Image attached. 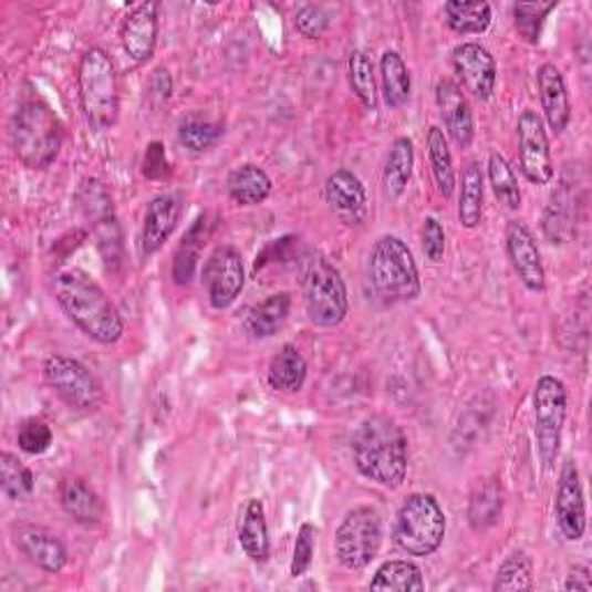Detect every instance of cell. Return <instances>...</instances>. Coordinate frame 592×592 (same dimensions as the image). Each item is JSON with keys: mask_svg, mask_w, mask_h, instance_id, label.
Listing matches in <instances>:
<instances>
[{"mask_svg": "<svg viewBox=\"0 0 592 592\" xmlns=\"http://www.w3.org/2000/svg\"><path fill=\"white\" fill-rule=\"evenodd\" d=\"M61 311L74 326L100 345H114L123 336V320L112 299L82 269H63L51 282Z\"/></svg>", "mask_w": 592, "mask_h": 592, "instance_id": "cell-1", "label": "cell"}, {"mask_svg": "<svg viewBox=\"0 0 592 592\" xmlns=\"http://www.w3.org/2000/svg\"><path fill=\"white\" fill-rule=\"evenodd\" d=\"M352 458L366 479L398 488L407 475V437L403 428L384 415L366 417L352 435Z\"/></svg>", "mask_w": 592, "mask_h": 592, "instance_id": "cell-2", "label": "cell"}, {"mask_svg": "<svg viewBox=\"0 0 592 592\" xmlns=\"http://www.w3.org/2000/svg\"><path fill=\"white\" fill-rule=\"evenodd\" d=\"M10 142L17 160L29 169L54 165L63 146V125L46 102L25 100L12 116Z\"/></svg>", "mask_w": 592, "mask_h": 592, "instance_id": "cell-3", "label": "cell"}, {"mask_svg": "<svg viewBox=\"0 0 592 592\" xmlns=\"http://www.w3.org/2000/svg\"><path fill=\"white\" fill-rule=\"evenodd\" d=\"M76 91H80V105L91 131H112L121 112V91L116 65L105 49L91 46L84 51L80 70H76Z\"/></svg>", "mask_w": 592, "mask_h": 592, "instance_id": "cell-4", "label": "cell"}, {"mask_svg": "<svg viewBox=\"0 0 592 592\" xmlns=\"http://www.w3.org/2000/svg\"><path fill=\"white\" fill-rule=\"evenodd\" d=\"M368 280L375 294L387 303L415 301L422 294L415 255L398 237H380L368 255Z\"/></svg>", "mask_w": 592, "mask_h": 592, "instance_id": "cell-5", "label": "cell"}, {"mask_svg": "<svg viewBox=\"0 0 592 592\" xmlns=\"http://www.w3.org/2000/svg\"><path fill=\"white\" fill-rule=\"evenodd\" d=\"M301 290L308 320L315 326H339L350 311L347 288L341 271L324 255L305 257L301 267Z\"/></svg>", "mask_w": 592, "mask_h": 592, "instance_id": "cell-6", "label": "cell"}, {"mask_svg": "<svg viewBox=\"0 0 592 592\" xmlns=\"http://www.w3.org/2000/svg\"><path fill=\"white\" fill-rule=\"evenodd\" d=\"M447 519L440 502L430 494H412L396 513L394 542L415 558H428L445 542Z\"/></svg>", "mask_w": 592, "mask_h": 592, "instance_id": "cell-7", "label": "cell"}, {"mask_svg": "<svg viewBox=\"0 0 592 592\" xmlns=\"http://www.w3.org/2000/svg\"><path fill=\"white\" fill-rule=\"evenodd\" d=\"M532 415L539 458H542L544 468L551 470L560 451L564 417H568V390L558 377L544 375L537 380L532 394Z\"/></svg>", "mask_w": 592, "mask_h": 592, "instance_id": "cell-8", "label": "cell"}, {"mask_svg": "<svg viewBox=\"0 0 592 592\" xmlns=\"http://www.w3.org/2000/svg\"><path fill=\"white\" fill-rule=\"evenodd\" d=\"M44 380L61 401L76 412H97L105 401L100 380L72 356H49L44 362Z\"/></svg>", "mask_w": 592, "mask_h": 592, "instance_id": "cell-9", "label": "cell"}, {"mask_svg": "<svg viewBox=\"0 0 592 592\" xmlns=\"http://www.w3.org/2000/svg\"><path fill=\"white\" fill-rule=\"evenodd\" d=\"M382 547V521L373 507H356L336 530V555L343 568L366 570Z\"/></svg>", "mask_w": 592, "mask_h": 592, "instance_id": "cell-10", "label": "cell"}, {"mask_svg": "<svg viewBox=\"0 0 592 592\" xmlns=\"http://www.w3.org/2000/svg\"><path fill=\"white\" fill-rule=\"evenodd\" d=\"M201 282L216 311H225L239 299L246 285L241 252L231 246H218L204 264Z\"/></svg>", "mask_w": 592, "mask_h": 592, "instance_id": "cell-11", "label": "cell"}, {"mask_svg": "<svg viewBox=\"0 0 592 592\" xmlns=\"http://www.w3.org/2000/svg\"><path fill=\"white\" fill-rule=\"evenodd\" d=\"M519 137V167L534 186H547L553 178V158L542 116L526 110L517 121Z\"/></svg>", "mask_w": 592, "mask_h": 592, "instance_id": "cell-12", "label": "cell"}, {"mask_svg": "<svg viewBox=\"0 0 592 592\" xmlns=\"http://www.w3.org/2000/svg\"><path fill=\"white\" fill-rule=\"evenodd\" d=\"M451 65L460 84L477 100H488L496 91L498 65L491 51L479 42H463L451 51Z\"/></svg>", "mask_w": 592, "mask_h": 592, "instance_id": "cell-13", "label": "cell"}, {"mask_svg": "<svg viewBox=\"0 0 592 592\" xmlns=\"http://www.w3.org/2000/svg\"><path fill=\"white\" fill-rule=\"evenodd\" d=\"M505 246H507L509 262L513 271H517L519 280L526 285V290L544 292L547 273L542 264V255H539L532 231L521 220H511L507 225Z\"/></svg>", "mask_w": 592, "mask_h": 592, "instance_id": "cell-14", "label": "cell"}, {"mask_svg": "<svg viewBox=\"0 0 592 592\" xmlns=\"http://www.w3.org/2000/svg\"><path fill=\"white\" fill-rule=\"evenodd\" d=\"M14 547L33 562L38 570L46 574H61L67 564V549L61 539L35 523H17L12 526Z\"/></svg>", "mask_w": 592, "mask_h": 592, "instance_id": "cell-15", "label": "cell"}, {"mask_svg": "<svg viewBox=\"0 0 592 592\" xmlns=\"http://www.w3.org/2000/svg\"><path fill=\"white\" fill-rule=\"evenodd\" d=\"M555 519L564 539L579 542L585 532V500L581 488V475L572 458L564 460L560 472L558 496H555Z\"/></svg>", "mask_w": 592, "mask_h": 592, "instance_id": "cell-16", "label": "cell"}, {"mask_svg": "<svg viewBox=\"0 0 592 592\" xmlns=\"http://www.w3.org/2000/svg\"><path fill=\"white\" fill-rule=\"evenodd\" d=\"M184 214V195L181 193H163L153 197L146 206L144 225H142V255H156L174 235V229Z\"/></svg>", "mask_w": 592, "mask_h": 592, "instance_id": "cell-17", "label": "cell"}, {"mask_svg": "<svg viewBox=\"0 0 592 592\" xmlns=\"http://www.w3.org/2000/svg\"><path fill=\"white\" fill-rule=\"evenodd\" d=\"M158 3H142L135 6L121 23V42L125 54L133 59V63L144 65L156 54L158 44Z\"/></svg>", "mask_w": 592, "mask_h": 592, "instance_id": "cell-18", "label": "cell"}, {"mask_svg": "<svg viewBox=\"0 0 592 592\" xmlns=\"http://www.w3.org/2000/svg\"><path fill=\"white\" fill-rule=\"evenodd\" d=\"M326 204L345 225H364L368 218V197L366 188L354 172L336 169L324 186Z\"/></svg>", "mask_w": 592, "mask_h": 592, "instance_id": "cell-19", "label": "cell"}, {"mask_svg": "<svg viewBox=\"0 0 592 592\" xmlns=\"http://www.w3.org/2000/svg\"><path fill=\"white\" fill-rule=\"evenodd\" d=\"M435 102L449 137L460 146L468 148L475 139V118L468 97L463 95L460 86L454 80H440L435 86Z\"/></svg>", "mask_w": 592, "mask_h": 592, "instance_id": "cell-20", "label": "cell"}, {"mask_svg": "<svg viewBox=\"0 0 592 592\" xmlns=\"http://www.w3.org/2000/svg\"><path fill=\"white\" fill-rule=\"evenodd\" d=\"M537 91L539 100H542V112L551 131L555 135L568 131L572 118L570 93L568 86H564L562 72L553 63H544L537 70Z\"/></svg>", "mask_w": 592, "mask_h": 592, "instance_id": "cell-21", "label": "cell"}, {"mask_svg": "<svg viewBox=\"0 0 592 592\" xmlns=\"http://www.w3.org/2000/svg\"><path fill=\"white\" fill-rule=\"evenodd\" d=\"M292 311V297L288 292H278L267 297L264 301L250 305L241 318V326L255 341H264L276 336L285 326Z\"/></svg>", "mask_w": 592, "mask_h": 592, "instance_id": "cell-22", "label": "cell"}, {"mask_svg": "<svg viewBox=\"0 0 592 592\" xmlns=\"http://www.w3.org/2000/svg\"><path fill=\"white\" fill-rule=\"evenodd\" d=\"M59 496H61V505H63L65 513L72 521L93 526L102 519V511H105V507H102L100 496L84 479H80V477L63 479L61 488H59Z\"/></svg>", "mask_w": 592, "mask_h": 592, "instance_id": "cell-23", "label": "cell"}, {"mask_svg": "<svg viewBox=\"0 0 592 592\" xmlns=\"http://www.w3.org/2000/svg\"><path fill=\"white\" fill-rule=\"evenodd\" d=\"M239 544L252 562H267L269 558V526L264 505L250 498L239 521Z\"/></svg>", "mask_w": 592, "mask_h": 592, "instance_id": "cell-24", "label": "cell"}, {"mask_svg": "<svg viewBox=\"0 0 592 592\" xmlns=\"http://www.w3.org/2000/svg\"><path fill=\"white\" fill-rule=\"evenodd\" d=\"M308 375V364L301 352L294 345H282L280 352L271 359L269 364V384L271 390L282 394L301 392Z\"/></svg>", "mask_w": 592, "mask_h": 592, "instance_id": "cell-25", "label": "cell"}, {"mask_svg": "<svg viewBox=\"0 0 592 592\" xmlns=\"http://www.w3.org/2000/svg\"><path fill=\"white\" fill-rule=\"evenodd\" d=\"M271 178L269 174L257 165H241L227 178V193L241 206L262 204L271 195Z\"/></svg>", "mask_w": 592, "mask_h": 592, "instance_id": "cell-26", "label": "cell"}, {"mask_svg": "<svg viewBox=\"0 0 592 592\" xmlns=\"http://www.w3.org/2000/svg\"><path fill=\"white\" fill-rule=\"evenodd\" d=\"M484 216V172L479 163H468L460 174L458 195V220L463 227H479Z\"/></svg>", "mask_w": 592, "mask_h": 592, "instance_id": "cell-27", "label": "cell"}, {"mask_svg": "<svg viewBox=\"0 0 592 592\" xmlns=\"http://www.w3.org/2000/svg\"><path fill=\"white\" fill-rule=\"evenodd\" d=\"M426 146H428V160H430L437 193L447 199L454 195V188H456V172H454V158H451L447 137L437 125L428 127Z\"/></svg>", "mask_w": 592, "mask_h": 592, "instance_id": "cell-28", "label": "cell"}, {"mask_svg": "<svg viewBox=\"0 0 592 592\" xmlns=\"http://www.w3.org/2000/svg\"><path fill=\"white\" fill-rule=\"evenodd\" d=\"M380 74H382L384 102H387V107L392 110H401L409 100L412 80H409V70L398 51H384V56L380 61Z\"/></svg>", "mask_w": 592, "mask_h": 592, "instance_id": "cell-29", "label": "cell"}, {"mask_svg": "<svg viewBox=\"0 0 592 592\" xmlns=\"http://www.w3.org/2000/svg\"><path fill=\"white\" fill-rule=\"evenodd\" d=\"M412 167H415V146H412V139L398 137L384 163V190L392 199H398L407 190Z\"/></svg>", "mask_w": 592, "mask_h": 592, "instance_id": "cell-30", "label": "cell"}, {"mask_svg": "<svg viewBox=\"0 0 592 592\" xmlns=\"http://www.w3.org/2000/svg\"><path fill=\"white\" fill-rule=\"evenodd\" d=\"M204 241H206V216H199L174 252L172 276L176 285H188V282L195 278Z\"/></svg>", "mask_w": 592, "mask_h": 592, "instance_id": "cell-31", "label": "cell"}, {"mask_svg": "<svg viewBox=\"0 0 592 592\" xmlns=\"http://www.w3.org/2000/svg\"><path fill=\"white\" fill-rule=\"evenodd\" d=\"M445 21L449 29L458 35H479L486 33L488 25H491L494 12L491 6L484 3H460V0H449L445 3Z\"/></svg>", "mask_w": 592, "mask_h": 592, "instance_id": "cell-32", "label": "cell"}, {"mask_svg": "<svg viewBox=\"0 0 592 592\" xmlns=\"http://www.w3.org/2000/svg\"><path fill=\"white\" fill-rule=\"evenodd\" d=\"M502 507H505L502 486L496 479L484 481L470 498V509H468L470 526L475 530L494 528L502 517Z\"/></svg>", "mask_w": 592, "mask_h": 592, "instance_id": "cell-33", "label": "cell"}, {"mask_svg": "<svg viewBox=\"0 0 592 592\" xmlns=\"http://www.w3.org/2000/svg\"><path fill=\"white\" fill-rule=\"evenodd\" d=\"M542 227L551 243H564L574 235V195L568 188H560L551 195Z\"/></svg>", "mask_w": 592, "mask_h": 592, "instance_id": "cell-34", "label": "cell"}, {"mask_svg": "<svg viewBox=\"0 0 592 592\" xmlns=\"http://www.w3.org/2000/svg\"><path fill=\"white\" fill-rule=\"evenodd\" d=\"M373 590H396V592H409V590H424L426 583L422 579V572L415 562L407 560H390L375 572L371 581Z\"/></svg>", "mask_w": 592, "mask_h": 592, "instance_id": "cell-35", "label": "cell"}, {"mask_svg": "<svg viewBox=\"0 0 592 592\" xmlns=\"http://www.w3.org/2000/svg\"><path fill=\"white\" fill-rule=\"evenodd\" d=\"M488 181H491L494 195L502 206H507L509 211H517L521 206V188H519V178L513 174L511 165L502 153L494 150L488 156Z\"/></svg>", "mask_w": 592, "mask_h": 592, "instance_id": "cell-36", "label": "cell"}, {"mask_svg": "<svg viewBox=\"0 0 592 592\" xmlns=\"http://www.w3.org/2000/svg\"><path fill=\"white\" fill-rule=\"evenodd\" d=\"M347 76L354 95L362 100L366 110L377 107V82L373 72V61L362 49H354L347 59Z\"/></svg>", "mask_w": 592, "mask_h": 592, "instance_id": "cell-37", "label": "cell"}, {"mask_svg": "<svg viewBox=\"0 0 592 592\" xmlns=\"http://www.w3.org/2000/svg\"><path fill=\"white\" fill-rule=\"evenodd\" d=\"M0 486L10 500H21L33 494V472L14 454L3 451L0 454Z\"/></svg>", "mask_w": 592, "mask_h": 592, "instance_id": "cell-38", "label": "cell"}, {"mask_svg": "<svg viewBox=\"0 0 592 592\" xmlns=\"http://www.w3.org/2000/svg\"><path fill=\"white\" fill-rule=\"evenodd\" d=\"M222 125L206 121L199 116H190L178 125V142H181L193 153H204L214 148L222 137Z\"/></svg>", "mask_w": 592, "mask_h": 592, "instance_id": "cell-39", "label": "cell"}, {"mask_svg": "<svg viewBox=\"0 0 592 592\" xmlns=\"http://www.w3.org/2000/svg\"><path fill=\"white\" fill-rule=\"evenodd\" d=\"M496 592H521L532 590V562L523 551L511 553L496 574L494 581Z\"/></svg>", "mask_w": 592, "mask_h": 592, "instance_id": "cell-40", "label": "cell"}, {"mask_svg": "<svg viewBox=\"0 0 592 592\" xmlns=\"http://www.w3.org/2000/svg\"><path fill=\"white\" fill-rule=\"evenodd\" d=\"M558 8V3H519L511 8L513 14V25H517L519 35L528 44H537L539 35H542V25L547 17Z\"/></svg>", "mask_w": 592, "mask_h": 592, "instance_id": "cell-41", "label": "cell"}, {"mask_svg": "<svg viewBox=\"0 0 592 592\" xmlns=\"http://www.w3.org/2000/svg\"><path fill=\"white\" fill-rule=\"evenodd\" d=\"M17 443H19V449L23 454L40 456V454L49 451L51 445H54V433H51V428H49L46 422L33 417V419H25L19 426Z\"/></svg>", "mask_w": 592, "mask_h": 592, "instance_id": "cell-42", "label": "cell"}, {"mask_svg": "<svg viewBox=\"0 0 592 592\" xmlns=\"http://www.w3.org/2000/svg\"><path fill=\"white\" fill-rule=\"evenodd\" d=\"M313 555H315V528L311 523H303L297 532V542H294V555H292V564H290V574L303 577L308 570H311L313 564Z\"/></svg>", "mask_w": 592, "mask_h": 592, "instance_id": "cell-43", "label": "cell"}, {"mask_svg": "<svg viewBox=\"0 0 592 592\" xmlns=\"http://www.w3.org/2000/svg\"><path fill=\"white\" fill-rule=\"evenodd\" d=\"M294 23H297V31L301 33V38L320 40L329 29V14L320 6H303L297 12Z\"/></svg>", "mask_w": 592, "mask_h": 592, "instance_id": "cell-44", "label": "cell"}, {"mask_svg": "<svg viewBox=\"0 0 592 592\" xmlns=\"http://www.w3.org/2000/svg\"><path fill=\"white\" fill-rule=\"evenodd\" d=\"M142 172L146 178H150V181H165V178L172 174V165L167 160L165 146L160 142H153L146 146Z\"/></svg>", "mask_w": 592, "mask_h": 592, "instance_id": "cell-45", "label": "cell"}, {"mask_svg": "<svg viewBox=\"0 0 592 592\" xmlns=\"http://www.w3.org/2000/svg\"><path fill=\"white\" fill-rule=\"evenodd\" d=\"M422 248L430 262H440L445 257V229L440 220L428 216L422 227Z\"/></svg>", "mask_w": 592, "mask_h": 592, "instance_id": "cell-46", "label": "cell"}, {"mask_svg": "<svg viewBox=\"0 0 592 592\" xmlns=\"http://www.w3.org/2000/svg\"><path fill=\"white\" fill-rule=\"evenodd\" d=\"M564 590H581V592H590L592 590V574L588 568H574L572 574L564 581Z\"/></svg>", "mask_w": 592, "mask_h": 592, "instance_id": "cell-47", "label": "cell"}]
</instances>
